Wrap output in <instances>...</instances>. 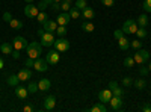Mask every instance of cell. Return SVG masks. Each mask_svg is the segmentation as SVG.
Listing matches in <instances>:
<instances>
[{
  "instance_id": "obj_1",
  "label": "cell",
  "mask_w": 151,
  "mask_h": 112,
  "mask_svg": "<svg viewBox=\"0 0 151 112\" xmlns=\"http://www.w3.org/2000/svg\"><path fill=\"white\" fill-rule=\"evenodd\" d=\"M26 50H27V56H29V58L38 59V58L41 56V53H42V46H41V43L32 41L30 44H27Z\"/></svg>"
},
{
  "instance_id": "obj_2",
  "label": "cell",
  "mask_w": 151,
  "mask_h": 112,
  "mask_svg": "<svg viewBox=\"0 0 151 112\" xmlns=\"http://www.w3.org/2000/svg\"><path fill=\"white\" fill-rule=\"evenodd\" d=\"M53 48H56L59 53H64L70 48V41L65 38V36H59V40H55Z\"/></svg>"
},
{
  "instance_id": "obj_3",
  "label": "cell",
  "mask_w": 151,
  "mask_h": 112,
  "mask_svg": "<svg viewBox=\"0 0 151 112\" xmlns=\"http://www.w3.org/2000/svg\"><path fill=\"white\" fill-rule=\"evenodd\" d=\"M137 27H139V26H137L136 20H133V18H129V20H125V21H124L122 32H124V33H129V35H132V33H136Z\"/></svg>"
},
{
  "instance_id": "obj_4",
  "label": "cell",
  "mask_w": 151,
  "mask_h": 112,
  "mask_svg": "<svg viewBox=\"0 0 151 112\" xmlns=\"http://www.w3.org/2000/svg\"><path fill=\"white\" fill-rule=\"evenodd\" d=\"M59 59H60V56H59V52L56 50V48L47 52V55H45V61L48 62V65H56L59 62Z\"/></svg>"
},
{
  "instance_id": "obj_5",
  "label": "cell",
  "mask_w": 151,
  "mask_h": 112,
  "mask_svg": "<svg viewBox=\"0 0 151 112\" xmlns=\"http://www.w3.org/2000/svg\"><path fill=\"white\" fill-rule=\"evenodd\" d=\"M40 40H41L42 47H53V44H55V36H53L52 32H45Z\"/></svg>"
},
{
  "instance_id": "obj_6",
  "label": "cell",
  "mask_w": 151,
  "mask_h": 112,
  "mask_svg": "<svg viewBox=\"0 0 151 112\" xmlns=\"http://www.w3.org/2000/svg\"><path fill=\"white\" fill-rule=\"evenodd\" d=\"M38 12H40L38 6L36 5H32V3H27L26 8H24V15H26L27 18H36Z\"/></svg>"
},
{
  "instance_id": "obj_7",
  "label": "cell",
  "mask_w": 151,
  "mask_h": 112,
  "mask_svg": "<svg viewBox=\"0 0 151 112\" xmlns=\"http://www.w3.org/2000/svg\"><path fill=\"white\" fill-rule=\"evenodd\" d=\"M12 46H14V50H24V48L27 47V41H26V38H23V36H15V38L12 40Z\"/></svg>"
},
{
  "instance_id": "obj_8",
  "label": "cell",
  "mask_w": 151,
  "mask_h": 112,
  "mask_svg": "<svg viewBox=\"0 0 151 112\" xmlns=\"http://www.w3.org/2000/svg\"><path fill=\"white\" fill-rule=\"evenodd\" d=\"M109 103H110V111H121L122 109V105H124L122 97H116V95H112Z\"/></svg>"
},
{
  "instance_id": "obj_9",
  "label": "cell",
  "mask_w": 151,
  "mask_h": 112,
  "mask_svg": "<svg viewBox=\"0 0 151 112\" xmlns=\"http://www.w3.org/2000/svg\"><path fill=\"white\" fill-rule=\"evenodd\" d=\"M33 68H35L36 71H40V73H44V71H47V68H48V62H47L45 59H42V58H38V59H35Z\"/></svg>"
},
{
  "instance_id": "obj_10",
  "label": "cell",
  "mask_w": 151,
  "mask_h": 112,
  "mask_svg": "<svg viewBox=\"0 0 151 112\" xmlns=\"http://www.w3.org/2000/svg\"><path fill=\"white\" fill-rule=\"evenodd\" d=\"M18 79H20V82H27L30 77H32V71H30V68H21L20 71H18Z\"/></svg>"
},
{
  "instance_id": "obj_11",
  "label": "cell",
  "mask_w": 151,
  "mask_h": 112,
  "mask_svg": "<svg viewBox=\"0 0 151 112\" xmlns=\"http://www.w3.org/2000/svg\"><path fill=\"white\" fill-rule=\"evenodd\" d=\"M42 27H44V30L45 32H56V29H58V21L56 20H47V21H44L42 23Z\"/></svg>"
},
{
  "instance_id": "obj_12",
  "label": "cell",
  "mask_w": 151,
  "mask_h": 112,
  "mask_svg": "<svg viewBox=\"0 0 151 112\" xmlns=\"http://www.w3.org/2000/svg\"><path fill=\"white\" fill-rule=\"evenodd\" d=\"M55 106H56V98H55V95H47V97L44 98V109H45V111H53Z\"/></svg>"
},
{
  "instance_id": "obj_13",
  "label": "cell",
  "mask_w": 151,
  "mask_h": 112,
  "mask_svg": "<svg viewBox=\"0 0 151 112\" xmlns=\"http://www.w3.org/2000/svg\"><path fill=\"white\" fill-rule=\"evenodd\" d=\"M70 20H71L70 12H62V14H59L58 18H56V21H58L59 26H67V24L70 23Z\"/></svg>"
},
{
  "instance_id": "obj_14",
  "label": "cell",
  "mask_w": 151,
  "mask_h": 112,
  "mask_svg": "<svg viewBox=\"0 0 151 112\" xmlns=\"http://www.w3.org/2000/svg\"><path fill=\"white\" fill-rule=\"evenodd\" d=\"M98 98L101 103H109L112 98V90H101L98 92Z\"/></svg>"
},
{
  "instance_id": "obj_15",
  "label": "cell",
  "mask_w": 151,
  "mask_h": 112,
  "mask_svg": "<svg viewBox=\"0 0 151 112\" xmlns=\"http://www.w3.org/2000/svg\"><path fill=\"white\" fill-rule=\"evenodd\" d=\"M27 94H29V91H27L26 86H23V85H17L15 86V95L18 98H26Z\"/></svg>"
},
{
  "instance_id": "obj_16",
  "label": "cell",
  "mask_w": 151,
  "mask_h": 112,
  "mask_svg": "<svg viewBox=\"0 0 151 112\" xmlns=\"http://www.w3.org/2000/svg\"><path fill=\"white\" fill-rule=\"evenodd\" d=\"M82 17H83L85 20H92V18L95 17V12H94V9H92V8L86 6V8L82 11Z\"/></svg>"
},
{
  "instance_id": "obj_17",
  "label": "cell",
  "mask_w": 151,
  "mask_h": 112,
  "mask_svg": "<svg viewBox=\"0 0 151 112\" xmlns=\"http://www.w3.org/2000/svg\"><path fill=\"white\" fill-rule=\"evenodd\" d=\"M50 86H52V83H50V80L45 79V77L38 82V90H40V91H48Z\"/></svg>"
},
{
  "instance_id": "obj_18",
  "label": "cell",
  "mask_w": 151,
  "mask_h": 112,
  "mask_svg": "<svg viewBox=\"0 0 151 112\" xmlns=\"http://www.w3.org/2000/svg\"><path fill=\"white\" fill-rule=\"evenodd\" d=\"M0 50H2L3 55H11L14 52V46H12V43H3L0 46Z\"/></svg>"
},
{
  "instance_id": "obj_19",
  "label": "cell",
  "mask_w": 151,
  "mask_h": 112,
  "mask_svg": "<svg viewBox=\"0 0 151 112\" xmlns=\"http://www.w3.org/2000/svg\"><path fill=\"white\" fill-rule=\"evenodd\" d=\"M136 23L139 27H147L148 26V15L147 14H141L139 17L136 18Z\"/></svg>"
},
{
  "instance_id": "obj_20",
  "label": "cell",
  "mask_w": 151,
  "mask_h": 112,
  "mask_svg": "<svg viewBox=\"0 0 151 112\" xmlns=\"http://www.w3.org/2000/svg\"><path fill=\"white\" fill-rule=\"evenodd\" d=\"M118 46H119V48L121 50H129V47H130V41L127 40V38H124V35L121 36V38H118Z\"/></svg>"
},
{
  "instance_id": "obj_21",
  "label": "cell",
  "mask_w": 151,
  "mask_h": 112,
  "mask_svg": "<svg viewBox=\"0 0 151 112\" xmlns=\"http://www.w3.org/2000/svg\"><path fill=\"white\" fill-rule=\"evenodd\" d=\"M82 29L85 30V32H88V33H91V32H94V29H95V26L91 23V20H86L83 24H82Z\"/></svg>"
},
{
  "instance_id": "obj_22",
  "label": "cell",
  "mask_w": 151,
  "mask_h": 112,
  "mask_svg": "<svg viewBox=\"0 0 151 112\" xmlns=\"http://www.w3.org/2000/svg\"><path fill=\"white\" fill-rule=\"evenodd\" d=\"M6 82H8L9 86H14V88H15V86L20 83V79H18L17 74H12V76H9V77L6 79Z\"/></svg>"
},
{
  "instance_id": "obj_23",
  "label": "cell",
  "mask_w": 151,
  "mask_h": 112,
  "mask_svg": "<svg viewBox=\"0 0 151 112\" xmlns=\"http://www.w3.org/2000/svg\"><path fill=\"white\" fill-rule=\"evenodd\" d=\"M89 111H91V112H106V111H107V108L104 106V103L98 102V103H97L95 106H92Z\"/></svg>"
},
{
  "instance_id": "obj_24",
  "label": "cell",
  "mask_w": 151,
  "mask_h": 112,
  "mask_svg": "<svg viewBox=\"0 0 151 112\" xmlns=\"http://www.w3.org/2000/svg\"><path fill=\"white\" fill-rule=\"evenodd\" d=\"M136 36H137V40H145L147 36H148V33H147V29L145 27H137V30H136V33H134Z\"/></svg>"
},
{
  "instance_id": "obj_25",
  "label": "cell",
  "mask_w": 151,
  "mask_h": 112,
  "mask_svg": "<svg viewBox=\"0 0 151 112\" xmlns=\"http://www.w3.org/2000/svg\"><path fill=\"white\" fill-rule=\"evenodd\" d=\"M133 59H134V64H139V65H144V64H147V61L144 59V56H142L139 52H136V53L133 55Z\"/></svg>"
},
{
  "instance_id": "obj_26",
  "label": "cell",
  "mask_w": 151,
  "mask_h": 112,
  "mask_svg": "<svg viewBox=\"0 0 151 112\" xmlns=\"http://www.w3.org/2000/svg\"><path fill=\"white\" fill-rule=\"evenodd\" d=\"M9 26H11L12 29H21V27H23V21H20V20H17V18H12V20L9 21Z\"/></svg>"
},
{
  "instance_id": "obj_27",
  "label": "cell",
  "mask_w": 151,
  "mask_h": 112,
  "mask_svg": "<svg viewBox=\"0 0 151 112\" xmlns=\"http://www.w3.org/2000/svg\"><path fill=\"white\" fill-rule=\"evenodd\" d=\"M133 85L136 86V90H145L147 82H145V79H137L136 82H133Z\"/></svg>"
},
{
  "instance_id": "obj_28",
  "label": "cell",
  "mask_w": 151,
  "mask_h": 112,
  "mask_svg": "<svg viewBox=\"0 0 151 112\" xmlns=\"http://www.w3.org/2000/svg\"><path fill=\"white\" fill-rule=\"evenodd\" d=\"M36 20H38V21H40V23L42 24L44 21H47V20H48V15L45 14L44 11H40V12H38V15H36Z\"/></svg>"
},
{
  "instance_id": "obj_29",
  "label": "cell",
  "mask_w": 151,
  "mask_h": 112,
  "mask_svg": "<svg viewBox=\"0 0 151 112\" xmlns=\"http://www.w3.org/2000/svg\"><path fill=\"white\" fill-rule=\"evenodd\" d=\"M70 15H71V18H79L82 14H80V11L76 8V6H74V8L71 6V9H70Z\"/></svg>"
},
{
  "instance_id": "obj_30",
  "label": "cell",
  "mask_w": 151,
  "mask_h": 112,
  "mask_svg": "<svg viewBox=\"0 0 151 112\" xmlns=\"http://www.w3.org/2000/svg\"><path fill=\"white\" fill-rule=\"evenodd\" d=\"M124 65L127 67V68H132L133 65H134V59H133V56H127L124 59Z\"/></svg>"
},
{
  "instance_id": "obj_31",
  "label": "cell",
  "mask_w": 151,
  "mask_h": 112,
  "mask_svg": "<svg viewBox=\"0 0 151 112\" xmlns=\"http://www.w3.org/2000/svg\"><path fill=\"white\" fill-rule=\"evenodd\" d=\"M86 6H88L86 0H76V8H77L79 11H83Z\"/></svg>"
},
{
  "instance_id": "obj_32",
  "label": "cell",
  "mask_w": 151,
  "mask_h": 112,
  "mask_svg": "<svg viewBox=\"0 0 151 112\" xmlns=\"http://www.w3.org/2000/svg\"><path fill=\"white\" fill-rule=\"evenodd\" d=\"M27 91H29V94H35L38 91V83L36 82H30L29 86H27Z\"/></svg>"
},
{
  "instance_id": "obj_33",
  "label": "cell",
  "mask_w": 151,
  "mask_h": 112,
  "mask_svg": "<svg viewBox=\"0 0 151 112\" xmlns=\"http://www.w3.org/2000/svg\"><path fill=\"white\" fill-rule=\"evenodd\" d=\"M130 47H133L134 50H139V48L142 47V40H134L130 43Z\"/></svg>"
},
{
  "instance_id": "obj_34",
  "label": "cell",
  "mask_w": 151,
  "mask_h": 112,
  "mask_svg": "<svg viewBox=\"0 0 151 112\" xmlns=\"http://www.w3.org/2000/svg\"><path fill=\"white\" fill-rule=\"evenodd\" d=\"M60 9H62V12H68L71 9V3L64 2V0H62V2H60Z\"/></svg>"
},
{
  "instance_id": "obj_35",
  "label": "cell",
  "mask_w": 151,
  "mask_h": 112,
  "mask_svg": "<svg viewBox=\"0 0 151 112\" xmlns=\"http://www.w3.org/2000/svg\"><path fill=\"white\" fill-rule=\"evenodd\" d=\"M56 33H58L59 36H65V35H67V26H58Z\"/></svg>"
},
{
  "instance_id": "obj_36",
  "label": "cell",
  "mask_w": 151,
  "mask_h": 112,
  "mask_svg": "<svg viewBox=\"0 0 151 112\" xmlns=\"http://www.w3.org/2000/svg\"><path fill=\"white\" fill-rule=\"evenodd\" d=\"M122 94H124V90H122V88H119V86H116V88H113V90H112V95L122 97Z\"/></svg>"
},
{
  "instance_id": "obj_37",
  "label": "cell",
  "mask_w": 151,
  "mask_h": 112,
  "mask_svg": "<svg viewBox=\"0 0 151 112\" xmlns=\"http://www.w3.org/2000/svg\"><path fill=\"white\" fill-rule=\"evenodd\" d=\"M142 8H144L145 12H151V0H145L144 5H142Z\"/></svg>"
},
{
  "instance_id": "obj_38",
  "label": "cell",
  "mask_w": 151,
  "mask_h": 112,
  "mask_svg": "<svg viewBox=\"0 0 151 112\" xmlns=\"http://www.w3.org/2000/svg\"><path fill=\"white\" fill-rule=\"evenodd\" d=\"M122 85L124 86H132L133 85V79L132 77H122Z\"/></svg>"
},
{
  "instance_id": "obj_39",
  "label": "cell",
  "mask_w": 151,
  "mask_h": 112,
  "mask_svg": "<svg viewBox=\"0 0 151 112\" xmlns=\"http://www.w3.org/2000/svg\"><path fill=\"white\" fill-rule=\"evenodd\" d=\"M137 52H139V53H141V55L144 56V59H145V61L148 62V59H150V52H148V50H142V48H139V50H137Z\"/></svg>"
},
{
  "instance_id": "obj_40",
  "label": "cell",
  "mask_w": 151,
  "mask_h": 112,
  "mask_svg": "<svg viewBox=\"0 0 151 112\" xmlns=\"http://www.w3.org/2000/svg\"><path fill=\"white\" fill-rule=\"evenodd\" d=\"M101 3H103L104 6L110 8V6H113V5H115V0H101Z\"/></svg>"
},
{
  "instance_id": "obj_41",
  "label": "cell",
  "mask_w": 151,
  "mask_h": 112,
  "mask_svg": "<svg viewBox=\"0 0 151 112\" xmlns=\"http://www.w3.org/2000/svg\"><path fill=\"white\" fill-rule=\"evenodd\" d=\"M47 6H48V5L44 2V0H41V2L38 3V9H40V11H45V9H47Z\"/></svg>"
},
{
  "instance_id": "obj_42",
  "label": "cell",
  "mask_w": 151,
  "mask_h": 112,
  "mask_svg": "<svg viewBox=\"0 0 151 112\" xmlns=\"http://www.w3.org/2000/svg\"><path fill=\"white\" fill-rule=\"evenodd\" d=\"M33 64H35V59H33V58H27V59H26V67H27V68H32Z\"/></svg>"
},
{
  "instance_id": "obj_43",
  "label": "cell",
  "mask_w": 151,
  "mask_h": 112,
  "mask_svg": "<svg viewBox=\"0 0 151 112\" xmlns=\"http://www.w3.org/2000/svg\"><path fill=\"white\" fill-rule=\"evenodd\" d=\"M124 35V32H122V29H118V30H115L113 32V36H115V38L118 40V38H121V36Z\"/></svg>"
},
{
  "instance_id": "obj_44",
  "label": "cell",
  "mask_w": 151,
  "mask_h": 112,
  "mask_svg": "<svg viewBox=\"0 0 151 112\" xmlns=\"http://www.w3.org/2000/svg\"><path fill=\"white\" fill-rule=\"evenodd\" d=\"M3 20H5L6 23H9V21L12 20V15H11V12H5V14H3Z\"/></svg>"
},
{
  "instance_id": "obj_45",
  "label": "cell",
  "mask_w": 151,
  "mask_h": 112,
  "mask_svg": "<svg viewBox=\"0 0 151 112\" xmlns=\"http://www.w3.org/2000/svg\"><path fill=\"white\" fill-rule=\"evenodd\" d=\"M139 74H141V76H147V74H148V67H141Z\"/></svg>"
},
{
  "instance_id": "obj_46",
  "label": "cell",
  "mask_w": 151,
  "mask_h": 112,
  "mask_svg": "<svg viewBox=\"0 0 151 112\" xmlns=\"http://www.w3.org/2000/svg\"><path fill=\"white\" fill-rule=\"evenodd\" d=\"M50 6H52V11H59L60 9V3H56V2H53Z\"/></svg>"
},
{
  "instance_id": "obj_47",
  "label": "cell",
  "mask_w": 151,
  "mask_h": 112,
  "mask_svg": "<svg viewBox=\"0 0 151 112\" xmlns=\"http://www.w3.org/2000/svg\"><path fill=\"white\" fill-rule=\"evenodd\" d=\"M11 56L14 58V59H20V50H14L11 53Z\"/></svg>"
},
{
  "instance_id": "obj_48",
  "label": "cell",
  "mask_w": 151,
  "mask_h": 112,
  "mask_svg": "<svg viewBox=\"0 0 151 112\" xmlns=\"http://www.w3.org/2000/svg\"><path fill=\"white\" fill-rule=\"evenodd\" d=\"M118 86V83L115 82V80H112V82H109V90H113V88H116Z\"/></svg>"
},
{
  "instance_id": "obj_49",
  "label": "cell",
  "mask_w": 151,
  "mask_h": 112,
  "mask_svg": "<svg viewBox=\"0 0 151 112\" xmlns=\"http://www.w3.org/2000/svg\"><path fill=\"white\" fill-rule=\"evenodd\" d=\"M23 111H24V112H32V111H33V108H32L30 105H26V106L23 108Z\"/></svg>"
},
{
  "instance_id": "obj_50",
  "label": "cell",
  "mask_w": 151,
  "mask_h": 112,
  "mask_svg": "<svg viewBox=\"0 0 151 112\" xmlns=\"http://www.w3.org/2000/svg\"><path fill=\"white\" fill-rule=\"evenodd\" d=\"M36 33H38V36H40V38H41V36H42V35L45 33V30H44V27H42V29H38V32H36Z\"/></svg>"
},
{
  "instance_id": "obj_51",
  "label": "cell",
  "mask_w": 151,
  "mask_h": 112,
  "mask_svg": "<svg viewBox=\"0 0 151 112\" xmlns=\"http://www.w3.org/2000/svg\"><path fill=\"white\" fill-rule=\"evenodd\" d=\"M142 111H144V112H151V106H150V105H145V106L142 108Z\"/></svg>"
},
{
  "instance_id": "obj_52",
  "label": "cell",
  "mask_w": 151,
  "mask_h": 112,
  "mask_svg": "<svg viewBox=\"0 0 151 112\" xmlns=\"http://www.w3.org/2000/svg\"><path fill=\"white\" fill-rule=\"evenodd\" d=\"M3 65H5V62H3V59H2V58H0V70L3 68Z\"/></svg>"
},
{
  "instance_id": "obj_53",
  "label": "cell",
  "mask_w": 151,
  "mask_h": 112,
  "mask_svg": "<svg viewBox=\"0 0 151 112\" xmlns=\"http://www.w3.org/2000/svg\"><path fill=\"white\" fill-rule=\"evenodd\" d=\"M44 2H45V3H47V5L50 6V5H52V3H53V0H44Z\"/></svg>"
},
{
  "instance_id": "obj_54",
  "label": "cell",
  "mask_w": 151,
  "mask_h": 112,
  "mask_svg": "<svg viewBox=\"0 0 151 112\" xmlns=\"http://www.w3.org/2000/svg\"><path fill=\"white\" fill-rule=\"evenodd\" d=\"M26 3H33V0H24Z\"/></svg>"
},
{
  "instance_id": "obj_55",
  "label": "cell",
  "mask_w": 151,
  "mask_h": 112,
  "mask_svg": "<svg viewBox=\"0 0 151 112\" xmlns=\"http://www.w3.org/2000/svg\"><path fill=\"white\" fill-rule=\"evenodd\" d=\"M148 71H151V62H150V64H148Z\"/></svg>"
},
{
  "instance_id": "obj_56",
  "label": "cell",
  "mask_w": 151,
  "mask_h": 112,
  "mask_svg": "<svg viewBox=\"0 0 151 112\" xmlns=\"http://www.w3.org/2000/svg\"><path fill=\"white\" fill-rule=\"evenodd\" d=\"M64 2H68V3H73V0H64Z\"/></svg>"
},
{
  "instance_id": "obj_57",
  "label": "cell",
  "mask_w": 151,
  "mask_h": 112,
  "mask_svg": "<svg viewBox=\"0 0 151 112\" xmlns=\"http://www.w3.org/2000/svg\"><path fill=\"white\" fill-rule=\"evenodd\" d=\"M53 2H56V3H60V2H62V0H53Z\"/></svg>"
}]
</instances>
